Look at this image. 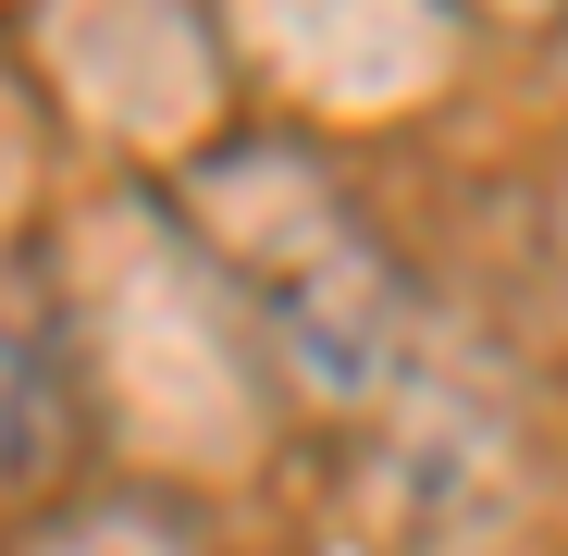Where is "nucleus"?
Listing matches in <instances>:
<instances>
[{"mask_svg":"<svg viewBox=\"0 0 568 556\" xmlns=\"http://www.w3.org/2000/svg\"><path fill=\"white\" fill-rule=\"evenodd\" d=\"M235 38L297 112L371 124L457 74V0H235Z\"/></svg>","mask_w":568,"mask_h":556,"instance_id":"nucleus-3","label":"nucleus"},{"mask_svg":"<svg viewBox=\"0 0 568 556\" xmlns=\"http://www.w3.org/2000/svg\"><path fill=\"white\" fill-rule=\"evenodd\" d=\"M87 322H100V396L124 433L173 457H247L272 358L185 223H112L87 260Z\"/></svg>","mask_w":568,"mask_h":556,"instance_id":"nucleus-2","label":"nucleus"},{"mask_svg":"<svg viewBox=\"0 0 568 556\" xmlns=\"http://www.w3.org/2000/svg\"><path fill=\"white\" fill-rule=\"evenodd\" d=\"M457 13H495V26H544V13H568V0H457Z\"/></svg>","mask_w":568,"mask_h":556,"instance_id":"nucleus-7","label":"nucleus"},{"mask_svg":"<svg viewBox=\"0 0 568 556\" xmlns=\"http://www.w3.org/2000/svg\"><path fill=\"white\" fill-rule=\"evenodd\" d=\"M13 556H211V544L185 532L173 507H149V495H100V507L50 519V532H38V544H13Z\"/></svg>","mask_w":568,"mask_h":556,"instance_id":"nucleus-6","label":"nucleus"},{"mask_svg":"<svg viewBox=\"0 0 568 556\" xmlns=\"http://www.w3.org/2000/svg\"><path fill=\"white\" fill-rule=\"evenodd\" d=\"M74 445H87V396H74V371H62L26 322H0V507L62 495Z\"/></svg>","mask_w":568,"mask_h":556,"instance_id":"nucleus-4","label":"nucleus"},{"mask_svg":"<svg viewBox=\"0 0 568 556\" xmlns=\"http://www.w3.org/2000/svg\"><path fill=\"white\" fill-rule=\"evenodd\" d=\"M136 13L149 0H62V87L87 112H100L112 137H173V112H161V87L136 74Z\"/></svg>","mask_w":568,"mask_h":556,"instance_id":"nucleus-5","label":"nucleus"},{"mask_svg":"<svg viewBox=\"0 0 568 556\" xmlns=\"http://www.w3.org/2000/svg\"><path fill=\"white\" fill-rule=\"evenodd\" d=\"M173 223L199 235V260L235 285L272 384H297L310 408H384L408 384L420 346V285L408 260L371 235V211L346 199V173L284 149V137H235L173 185Z\"/></svg>","mask_w":568,"mask_h":556,"instance_id":"nucleus-1","label":"nucleus"}]
</instances>
